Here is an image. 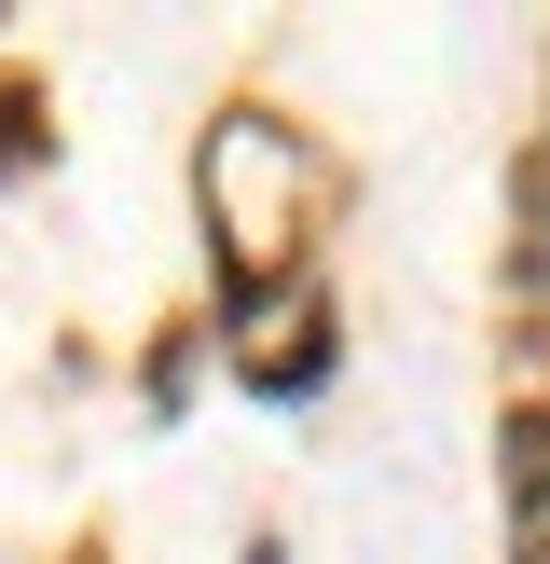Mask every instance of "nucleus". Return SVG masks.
Masks as SVG:
<instances>
[{
	"label": "nucleus",
	"instance_id": "f257e3e1",
	"mask_svg": "<svg viewBox=\"0 0 550 564\" xmlns=\"http://www.w3.org/2000/svg\"><path fill=\"white\" fill-rule=\"evenodd\" d=\"M509 551L550 564V413H509Z\"/></svg>",
	"mask_w": 550,
	"mask_h": 564
}]
</instances>
